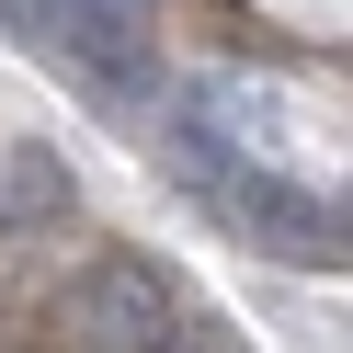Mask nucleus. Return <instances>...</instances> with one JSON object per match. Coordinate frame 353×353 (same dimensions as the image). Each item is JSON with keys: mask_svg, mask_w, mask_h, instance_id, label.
<instances>
[{"mask_svg": "<svg viewBox=\"0 0 353 353\" xmlns=\"http://www.w3.org/2000/svg\"><path fill=\"white\" fill-rule=\"evenodd\" d=\"M69 330H80L92 353H160L183 319H171V285L148 274V262L114 251V262H92V274L69 285Z\"/></svg>", "mask_w": 353, "mask_h": 353, "instance_id": "nucleus-2", "label": "nucleus"}, {"mask_svg": "<svg viewBox=\"0 0 353 353\" xmlns=\"http://www.w3.org/2000/svg\"><path fill=\"white\" fill-rule=\"evenodd\" d=\"M228 216H239V239H262L274 262H342V216L319 205L307 183H274V171H228Z\"/></svg>", "mask_w": 353, "mask_h": 353, "instance_id": "nucleus-3", "label": "nucleus"}, {"mask_svg": "<svg viewBox=\"0 0 353 353\" xmlns=\"http://www.w3.org/2000/svg\"><path fill=\"white\" fill-rule=\"evenodd\" d=\"M12 23L46 57H69L92 92H148L160 80V12L148 0H12Z\"/></svg>", "mask_w": 353, "mask_h": 353, "instance_id": "nucleus-1", "label": "nucleus"}, {"mask_svg": "<svg viewBox=\"0 0 353 353\" xmlns=\"http://www.w3.org/2000/svg\"><path fill=\"white\" fill-rule=\"evenodd\" d=\"M160 353H239V342H216V330H171Z\"/></svg>", "mask_w": 353, "mask_h": 353, "instance_id": "nucleus-4", "label": "nucleus"}]
</instances>
